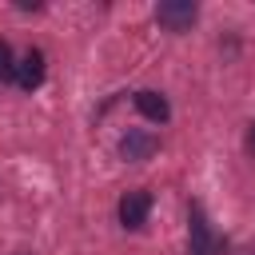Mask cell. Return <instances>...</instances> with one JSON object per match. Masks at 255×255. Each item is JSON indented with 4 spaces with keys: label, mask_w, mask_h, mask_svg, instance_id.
Masks as SVG:
<instances>
[{
    "label": "cell",
    "mask_w": 255,
    "mask_h": 255,
    "mask_svg": "<svg viewBox=\"0 0 255 255\" xmlns=\"http://www.w3.org/2000/svg\"><path fill=\"white\" fill-rule=\"evenodd\" d=\"M195 16H199V8H195L191 0H163V4L155 8V20H159L167 32H187V28L195 24Z\"/></svg>",
    "instance_id": "obj_1"
},
{
    "label": "cell",
    "mask_w": 255,
    "mask_h": 255,
    "mask_svg": "<svg viewBox=\"0 0 255 255\" xmlns=\"http://www.w3.org/2000/svg\"><path fill=\"white\" fill-rule=\"evenodd\" d=\"M147 211H151V195H147V191H128V195L120 199V223L131 227V231L147 223Z\"/></svg>",
    "instance_id": "obj_2"
},
{
    "label": "cell",
    "mask_w": 255,
    "mask_h": 255,
    "mask_svg": "<svg viewBox=\"0 0 255 255\" xmlns=\"http://www.w3.org/2000/svg\"><path fill=\"white\" fill-rule=\"evenodd\" d=\"M16 84H20L24 92H32V88L44 84V52H36V48L24 52V60L16 64Z\"/></svg>",
    "instance_id": "obj_3"
},
{
    "label": "cell",
    "mask_w": 255,
    "mask_h": 255,
    "mask_svg": "<svg viewBox=\"0 0 255 255\" xmlns=\"http://www.w3.org/2000/svg\"><path fill=\"white\" fill-rule=\"evenodd\" d=\"M151 151H155V135L151 131H139V128H131L124 139H120V155L124 159H151Z\"/></svg>",
    "instance_id": "obj_4"
},
{
    "label": "cell",
    "mask_w": 255,
    "mask_h": 255,
    "mask_svg": "<svg viewBox=\"0 0 255 255\" xmlns=\"http://www.w3.org/2000/svg\"><path fill=\"white\" fill-rule=\"evenodd\" d=\"M215 251V239H211V227L203 219V207L191 203V255H211Z\"/></svg>",
    "instance_id": "obj_5"
},
{
    "label": "cell",
    "mask_w": 255,
    "mask_h": 255,
    "mask_svg": "<svg viewBox=\"0 0 255 255\" xmlns=\"http://www.w3.org/2000/svg\"><path fill=\"white\" fill-rule=\"evenodd\" d=\"M135 108H139V116H147V120H155V124H163L167 116H171V108H167V100L159 96V92H135Z\"/></svg>",
    "instance_id": "obj_6"
},
{
    "label": "cell",
    "mask_w": 255,
    "mask_h": 255,
    "mask_svg": "<svg viewBox=\"0 0 255 255\" xmlns=\"http://www.w3.org/2000/svg\"><path fill=\"white\" fill-rule=\"evenodd\" d=\"M0 80H16V60H12V48L0 40Z\"/></svg>",
    "instance_id": "obj_7"
},
{
    "label": "cell",
    "mask_w": 255,
    "mask_h": 255,
    "mask_svg": "<svg viewBox=\"0 0 255 255\" xmlns=\"http://www.w3.org/2000/svg\"><path fill=\"white\" fill-rule=\"evenodd\" d=\"M251 143H255V135H251Z\"/></svg>",
    "instance_id": "obj_8"
}]
</instances>
